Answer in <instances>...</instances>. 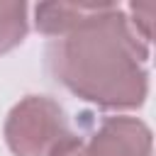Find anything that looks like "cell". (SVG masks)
Here are the masks:
<instances>
[{
  "instance_id": "6da1fadb",
  "label": "cell",
  "mask_w": 156,
  "mask_h": 156,
  "mask_svg": "<svg viewBox=\"0 0 156 156\" xmlns=\"http://www.w3.org/2000/svg\"><path fill=\"white\" fill-rule=\"evenodd\" d=\"M146 56L149 44L119 5L100 2L83 24L49 46L46 61L54 78L80 100L102 110H134L149 93Z\"/></svg>"
},
{
  "instance_id": "7a4b0ae2",
  "label": "cell",
  "mask_w": 156,
  "mask_h": 156,
  "mask_svg": "<svg viewBox=\"0 0 156 156\" xmlns=\"http://www.w3.org/2000/svg\"><path fill=\"white\" fill-rule=\"evenodd\" d=\"M78 139L63 107L46 95L20 100L5 119V141L15 156H61Z\"/></svg>"
},
{
  "instance_id": "3957f363",
  "label": "cell",
  "mask_w": 156,
  "mask_h": 156,
  "mask_svg": "<svg viewBox=\"0 0 156 156\" xmlns=\"http://www.w3.org/2000/svg\"><path fill=\"white\" fill-rule=\"evenodd\" d=\"M61 156H151V132L136 117H107Z\"/></svg>"
},
{
  "instance_id": "277c9868",
  "label": "cell",
  "mask_w": 156,
  "mask_h": 156,
  "mask_svg": "<svg viewBox=\"0 0 156 156\" xmlns=\"http://www.w3.org/2000/svg\"><path fill=\"white\" fill-rule=\"evenodd\" d=\"M98 7V2H41L34 7V27L46 37H63L83 24Z\"/></svg>"
},
{
  "instance_id": "5b68a950",
  "label": "cell",
  "mask_w": 156,
  "mask_h": 156,
  "mask_svg": "<svg viewBox=\"0 0 156 156\" xmlns=\"http://www.w3.org/2000/svg\"><path fill=\"white\" fill-rule=\"evenodd\" d=\"M27 5L0 2V54H7L27 37Z\"/></svg>"
},
{
  "instance_id": "8992f818",
  "label": "cell",
  "mask_w": 156,
  "mask_h": 156,
  "mask_svg": "<svg viewBox=\"0 0 156 156\" xmlns=\"http://www.w3.org/2000/svg\"><path fill=\"white\" fill-rule=\"evenodd\" d=\"M154 10H156L154 2H134V5H129V15L132 17H127V20H129L132 29L139 34V39L146 41V44L151 41V17H154Z\"/></svg>"
}]
</instances>
